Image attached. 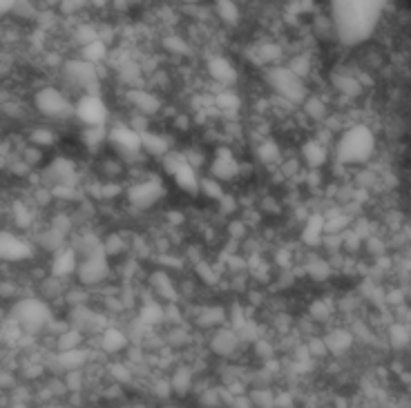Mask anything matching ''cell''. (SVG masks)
Returning a JSON list of instances; mask_svg holds the SVG:
<instances>
[{"label":"cell","mask_w":411,"mask_h":408,"mask_svg":"<svg viewBox=\"0 0 411 408\" xmlns=\"http://www.w3.org/2000/svg\"><path fill=\"white\" fill-rule=\"evenodd\" d=\"M206 69H208V76L224 87H231L233 83L237 80V69H235L233 61L231 58L222 56V54L210 56L208 63H206Z\"/></svg>","instance_id":"5bb4252c"},{"label":"cell","mask_w":411,"mask_h":408,"mask_svg":"<svg viewBox=\"0 0 411 408\" xmlns=\"http://www.w3.org/2000/svg\"><path fill=\"white\" fill-rule=\"evenodd\" d=\"M107 274H110V259L105 257V252L79 259L76 279L81 286H99L107 279Z\"/></svg>","instance_id":"30bf717a"},{"label":"cell","mask_w":411,"mask_h":408,"mask_svg":"<svg viewBox=\"0 0 411 408\" xmlns=\"http://www.w3.org/2000/svg\"><path fill=\"white\" fill-rule=\"evenodd\" d=\"M286 67L291 69L297 78L306 80L309 74L313 71V61H311V56H309V54H295V56H291V61L286 63Z\"/></svg>","instance_id":"74e56055"},{"label":"cell","mask_w":411,"mask_h":408,"mask_svg":"<svg viewBox=\"0 0 411 408\" xmlns=\"http://www.w3.org/2000/svg\"><path fill=\"white\" fill-rule=\"evenodd\" d=\"M43 174V188H56V185H76L79 174H76V165L65 157L54 159L50 165L41 172Z\"/></svg>","instance_id":"8fae6325"},{"label":"cell","mask_w":411,"mask_h":408,"mask_svg":"<svg viewBox=\"0 0 411 408\" xmlns=\"http://www.w3.org/2000/svg\"><path fill=\"white\" fill-rule=\"evenodd\" d=\"M126 195H128V201L137 210H148L166 197V185L161 183V178L148 176V178H141V181L132 183L126 190Z\"/></svg>","instance_id":"ba28073f"},{"label":"cell","mask_w":411,"mask_h":408,"mask_svg":"<svg viewBox=\"0 0 411 408\" xmlns=\"http://www.w3.org/2000/svg\"><path fill=\"white\" fill-rule=\"evenodd\" d=\"M121 192H123V188H121V183L119 181H105V183H101V190H99V199H103V201H112V199H116Z\"/></svg>","instance_id":"7dc6e473"},{"label":"cell","mask_w":411,"mask_h":408,"mask_svg":"<svg viewBox=\"0 0 411 408\" xmlns=\"http://www.w3.org/2000/svg\"><path fill=\"white\" fill-rule=\"evenodd\" d=\"M215 14L226 25H237L241 18V9L233 0H220V3H215Z\"/></svg>","instance_id":"1f68e13d"},{"label":"cell","mask_w":411,"mask_h":408,"mask_svg":"<svg viewBox=\"0 0 411 408\" xmlns=\"http://www.w3.org/2000/svg\"><path fill=\"white\" fill-rule=\"evenodd\" d=\"M166 50L173 52V54H181V56H184V54L190 52V45L184 38H181V36H168V38H166Z\"/></svg>","instance_id":"bcb514c9"},{"label":"cell","mask_w":411,"mask_h":408,"mask_svg":"<svg viewBox=\"0 0 411 408\" xmlns=\"http://www.w3.org/2000/svg\"><path fill=\"white\" fill-rule=\"evenodd\" d=\"M331 87L335 90L337 96H342V99H360L362 92H365V87L360 85V80L356 78L353 71L349 69H337L331 74Z\"/></svg>","instance_id":"9a60e30c"},{"label":"cell","mask_w":411,"mask_h":408,"mask_svg":"<svg viewBox=\"0 0 411 408\" xmlns=\"http://www.w3.org/2000/svg\"><path fill=\"white\" fill-rule=\"evenodd\" d=\"M29 141H32V146L45 150V148H50L56 143V134H54L52 127H34L29 132Z\"/></svg>","instance_id":"ab89813d"},{"label":"cell","mask_w":411,"mask_h":408,"mask_svg":"<svg viewBox=\"0 0 411 408\" xmlns=\"http://www.w3.org/2000/svg\"><path fill=\"white\" fill-rule=\"evenodd\" d=\"M139 321L148 328L154 326V323H161L163 321V306L156 302H146L139 313Z\"/></svg>","instance_id":"8d00e7d4"},{"label":"cell","mask_w":411,"mask_h":408,"mask_svg":"<svg viewBox=\"0 0 411 408\" xmlns=\"http://www.w3.org/2000/svg\"><path fill=\"white\" fill-rule=\"evenodd\" d=\"M128 346V337L123 330H119L114 326H107L101 332V348L105 353H121Z\"/></svg>","instance_id":"4316f807"},{"label":"cell","mask_w":411,"mask_h":408,"mask_svg":"<svg viewBox=\"0 0 411 408\" xmlns=\"http://www.w3.org/2000/svg\"><path fill=\"white\" fill-rule=\"evenodd\" d=\"M376 154V134L365 123H353L340 132L335 143V161L349 165H362Z\"/></svg>","instance_id":"7a4b0ae2"},{"label":"cell","mask_w":411,"mask_h":408,"mask_svg":"<svg viewBox=\"0 0 411 408\" xmlns=\"http://www.w3.org/2000/svg\"><path fill=\"white\" fill-rule=\"evenodd\" d=\"M190 384H192V373H190V368L188 366H179L173 377H170V386L173 391L177 393H186L190 388Z\"/></svg>","instance_id":"b9f144b4"},{"label":"cell","mask_w":411,"mask_h":408,"mask_svg":"<svg viewBox=\"0 0 411 408\" xmlns=\"http://www.w3.org/2000/svg\"><path fill=\"white\" fill-rule=\"evenodd\" d=\"M32 257V244L14 232H0V261H22Z\"/></svg>","instance_id":"4fadbf2b"},{"label":"cell","mask_w":411,"mask_h":408,"mask_svg":"<svg viewBox=\"0 0 411 408\" xmlns=\"http://www.w3.org/2000/svg\"><path fill=\"white\" fill-rule=\"evenodd\" d=\"M9 408H27L25 404H14V406H9Z\"/></svg>","instance_id":"11a10c76"},{"label":"cell","mask_w":411,"mask_h":408,"mask_svg":"<svg viewBox=\"0 0 411 408\" xmlns=\"http://www.w3.org/2000/svg\"><path fill=\"white\" fill-rule=\"evenodd\" d=\"M34 105L47 118H69L74 116V103L56 87H43L36 92Z\"/></svg>","instance_id":"52a82bcc"},{"label":"cell","mask_w":411,"mask_h":408,"mask_svg":"<svg viewBox=\"0 0 411 408\" xmlns=\"http://www.w3.org/2000/svg\"><path fill=\"white\" fill-rule=\"evenodd\" d=\"M141 148H143V154L163 159L173 152V139L168 134H163V132L148 129L146 134H141Z\"/></svg>","instance_id":"d6986e66"},{"label":"cell","mask_w":411,"mask_h":408,"mask_svg":"<svg viewBox=\"0 0 411 408\" xmlns=\"http://www.w3.org/2000/svg\"><path fill=\"white\" fill-rule=\"evenodd\" d=\"M255 351H257V355H262V357H271L273 353H275V348L266 342V339H257L255 342Z\"/></svg>","instance_id":"816d5d0a"},{"label":"cell","mask_w":411,"mask_h":408,"mask_svg":"<svg viewBox=\"0 0 411 408\" xmlns=\"http://www.w3.org/2000/svg\"><path fill=\"white\" fill-rule=\"evenodd\" d=\"M309 317L318 323H326L333 317V304L326 302V299H316L309 308Z\"/></svg>","instance_id":"f35d334b"},{"label":"cell","mask_w":411,"mask_h":408,"mask_svg":"<svg viewBox=\"0 0 411 408\" xmlns=\"http://www.w3.org/2000/svg\"><path fill=\"white\" fill-rule=\"evenodd\" d=\"M255 157H257V161L260 163H264V165H280L282 163V150H280V146H277L275 141H260L257 143V148H255Z\"/></svg>","instance_id":"f546056e"},{"label":"cell","mask_w":411,"mask_h":408,"mask_svg":"<svg viewBox=\"0 0 411 408\" xmlns=\"http://www.w3.org/2000/svg\"><path fill=\"white\" fill-rule=\"evenodd\" d=\"M76 268H79V255L72 246H65L52 257V277L56 279H65L69 274H76Z\"/></svg>","instance_id":"ffe728a7"},{"label":"cell","mask_w":411,"mask_h":408,"mask_svg":"<svg viewBox=\"0 0 411 408\" xmlns=\"http://www.w3.org/2000/svg\"><path fill=\"white\" fill-rule=\"evenodd\" d=\"M246 227H248V225H246L244 221H241V219H235V221L228 223V234H231V239H233L235 244H239L241 239L246 237Z\"/></svg>","instance_id":"681fc988"},{"label":"cell","mask_w":411,"mask_h":408,"mask_svg":"<svg viewBox=\"0 0 411 408\" xmlns=\"http://www.w3.org/2000/svg\"><path fill=\"white\" fill-rule=\"evenodd\" d=\"M63 76L69 87L81 90L83 94H99V65H92L88 61H65Z\"/></svg>","instance_id":"8992f818"},{"label":"cell","mask_w":411,"mask_h":408,"mask_svg":"<svg viewBox=\"0 0 411 408\" xmlns=\"http://www.w3.org/2000/svg\"><path fill=\"white\" fill-rule=\"evenodd\" d=\"M382 7L378 3H333L331 18L335 38L344 45H360L376 29Z\"/></svg>","instance_id":"6da1fadb"},{"label":"cell","mask_w":411,"mask_h":408,"mask_svg":"<svg viewBox=\"0 0 411 408\" xmlns=\"http://www.w3.org/2000/svg\"><path fill=\"white\" fill-rule=\"evenodd\" d=\"M14 11V3H9V0H0V18L11 14Z\"/></svg>","instance_id":"f5cc1de1"},{"label":"cell","mask_w":411,"mask_h":408,"mask_svg":"<svg viewBox=\"0 0 411 408\" xmlns=\"http://www.w3.org/2000/svg\"><path fill=\"white\" fill-rule=\"evenodd\" d=\"M411 339V332H409V326L407 323H391L389 326V344L393 348H405Z\"/></svg>","instance_id":"60d3db41"},{"label":"cell","mask_w":411,"mask_h":408,"mask_svg":"<svg viewBox=\"0 0 411 408\" xmlns=\"http://www.w3.org/2000/svg\"><path fill=\"white\" fill-rule=\"evenodd\" d=\"M326 348H329L331 355H344L353 344V330H349L344 326L340 328H329V332L324 335Z\"/></svg>","instance_id":"603a6c76"},{"label":"cell","mask_w":411,"mask_h":408,"mask_svg":"<svg viewBox=\"0 0 411 408\" xmlns=\"http://www.w3.org/2000/svg\"><path fill=\"white\" fill-rule=\"evenodd\" d=\"M241 346V339H239V335L237 330H233L231 326L228 328H217L213 332V337H210V351L215 355H220V357H231L237 353V348Z\"/></svg>","instance_id":"e0dca14e"},{"label":"cell","mask_w":411,"mask_h":408,"mask_svg":"<svg viewBox=\"0 0 411 408\" xmlns=\"http://www.w3.org/2000/svg\"><path fill=\"white\" fill-rule=\"evenodd\" d=\"M43 152L45 150H41V148H36V146H27L25 150H22V161H25L29 167H36V165H41V161H43Z\"/></svg>","instance_id":"c3c4849f"},{"label":"cell","mask_w":411,"mask_h":408,"mask_svg":"<svg viewBox=\"0 0 411 408\" xmlns=\"http://www.w3.org/2000/svg\"><path fill=\"white\" fill-rule=\"evenodd\" d=\"M128 101L132 103V107H135V112L148 116V118H152L154 114L161 112V99L156 94L143 90V87L128 90Z\"/></svg>","instance_id":"ac0fdd59"},{"label":"cell","mask_w":411,"mask_h":408,"mask_svg":"<svg viewBox=\"0 0 411 408\" xmlns=\"http://www.w3.org/2000/svg\"><path fill=\"white\" fill-rule=\"evenodd\" d=\"M83 141H86L90 148H99L101 143H107V125L86 127V129H83Z\"/></svg>","instance_id":"ee69618b"},{"label":"cell","mask_w":411,"mask_h":408,"mask_svg":"<svg viewBox=\"0 0 411 408\" xmlns=\"http://www.w3.org/2000/svg\"><path fill=\"white\" fill-rule=\"evenodd\" d=\"M304 272L313 281H326L333 274V266L326 257H313L304 263Z\"/></svg>","instance_id":"83f0119b"},{"label":"cell","mask_w":411,"mask_h":408,"mask_svg":"<svg viewBox=\"0 0 411 408\" xmlns=\"http://www.w3.org/2000/svg\"><path fill=\"white\" fill-rule=\"evenodd\" d=\"M228 319V310L224 306H206L197 310L195 323L199 328H222L224 321Z\"/></svg>","instance_id":"484cf974"},{"label":"cell","mask_w":411,"mask_h":408,"mask_svg":"<svg viewBox=\"0 0 411 408\" xmlns=\"http://www.w3.org/2000/svg\"><path fill=\"white\" fill-rule=\"evenodd\" d=\"M329 150L331 148L326 146V143L313 136L302 146V163L306 165V170H322V167L329 163V157H331Z\"/></svg>","instance_id":"2e32d148"},{"label":"cell","mask_w":411,"mask_h":408,"mask_svg":"<svg viewBox=\"0 0 411 408\" xmlns=\"http://www.w3.org/2000/svg\"><path fill=\"white\" fill-rule=\"evenodd\" d=\"M11 319L25 332H39L47 330L52 323V310L41 299H20V302L11 308Z\"/></svg>","instance_id":"277c9868"},{"label":"cell","mask_w":411,"mask_h":408,"mask_svg":"<svg viewBox=\"0 0 411 408\" xmlns=\"http://www.w3.org/2000/svg\"><path fill=\"white\" fill-rule=\"evenodd\" d=\"M107 54H110V50H107V43L105 41H94L90 45H83L81 47V61H88L92 65H101L107 61Z\"/></svg>","instance_id":"4dcf8cb0"},{"label":"cell","mask_w":411,"mask_h":408,"mask_svg":"<svg viewBox=\"0 0 411 408\" xmlns=\"http://www.w3.org/2000/svg\"><path fill=\"white\" fill-rule=\"evenodd\" d=\"M302 107V114H304L309 121L313 123H324L326 118H329V101L324 99L322 94H309L306 101L299 105Z\"/></svg>","instance_id":"7402d4cb"},{"label":"cell","mask_w":411,"mask_h":408,"mask_svg":"<svg viewBox=\"0 0 411 408\" xmlns=\"http://www.w3.org/2000/svg\"><path fill=\"white\" fill-rule=\"evenodd\" d=\"M239 174H241V163L237 161L235 152L226 146L217 148L210 161V176L224 183V181H233Z\"/></svg>","instance_id":"7c38bea8"},{"label":"cell","mask_w":411,"mask_h":408,"mask_svg":"<svg viewBox=\"0 0 411 408\" xmlns=\"http://www.w3.org/2000/svg\"><path fill=\"white\" fill-rule=\"evenodd\" d=\"M65 239H67V237H65V234H60V232H56L54 227H47L45 232L39 234V244H41L45 250H50V252H54V255H56L58 250H63V248L67 246Z\"/></svg>","instance_id":"d590c367"},{"label":"cell","mask_w":411,"mask_h":408,"mask_svg":"<svg viewBox=\"0 0 411 408\" xmlns=\"http://www.w3.org/2000/svg\"><path fill=\"white\" fill-rule=\"evenodd\" d=\"M213 105L224 114H235L239 110V105H241V99L231 87H224L213 96Z\"/></svg>","instance_id":"f1b7e54d"},{"label":"cell","mask_w":411,"mask_h":408,"mask_svg":"<svg viewBox=\"0 0 411 408\" xmlns=\"http://www.w3.org/2000/svg\"><path fill=\"white\" fill-rule=\"evenodd\" d=\"M197 272H199V277H201L206 283H210V286L220 283V279H222L220 270H215V268L210 266V263H206V261L197 263Z\"/></svg>","instance_id":"f6af8a7d"},{"label":"cell","mask_w":411,"mask_h":408,"mask_svg":"<svg viewBox=\"0 0 411 408\" xmlns=\"http://www.w3.org/2000/svg\"><path fill=\"white\" fill-rule=\"evenodd\" d=\"M107 143H110L114 154L123 163H132V161H137L139 157H143L141 134L132 129L128 123H119V125L107 129Z\"/></svg>","instance_id":"5b68a950"},{"label":"cell","mask_w":411,"mask_h":408,"mask_svg":"<svg viewBox=\"0 0 411 408\" xmlns=\"http://www.w3.org/2000/svg\"><path fill=\"white\" fill-rule=\"evenodd\" d=\"M199 195H203L206 199H210V201H217L220 203L222 197L226 195V188L222 181H217V178L213 176H203L201 178V183H199Z\"/></svg>","instance_id":"e575fe53"},{"label":"cell","mask_w":411,"mask_h":408,"mask_svg":"<svg viewBox=\"0 0 411 408\" xmlns=\"http://www.w3.org/2000/svg\"><path fill=\"white\" fill-rule=\"evenodd\" d=\"M83 344V332L79 328H67L65 332H60L56 337V348L58 353H67V351H76Z\"/></svg>","instance_id":"d6a6232c"},{"label":"cell","mask_w":411,"mask_h":408,"mask_svg":"<svg viewBox=\"0 0 411 408\" xmlns=\"http://www.w3.org/2000/svg\"><path fill=\"white\" fill-rule=\"evenodd\" d=\"M186 159V157H184ZM175 176V183L188 192V195H199V183H201V176L197 174V170L192 167L188 161H184L179 167H177V172L173 174Z\"/></svg>","instance_id":"d4e9b609"},{"label":"cell","mask_w":411,"mask_h":408,"mask_svg":"<svg viewBox=\"0 0 411 408\" xmlns=\"http://www.w3.org/2000/svg\"><path fill=\"white\" fill-rule=\"evenodd\" d=\"M237 208H239V206H237V199L226 192V195L222 197V201H220V210H222L224 214H233V212H237Z\"/></svg>","instance_id":"f907efd6"},{"label":"cell","mask_w":411,"mask_h":408,"mask_svg":"<svg viewBox=\"0 0 411 408\" xmlns=\"http://www.w3.org/2000/svg\"><path fill=\"white\" fill-rule=\"evenodd\" d=\"M403 234H405V239H407V241H411V221H407V223H405V227H403Z\"/></svg>","instance_id":"db71d44e"},{"label":"cell","mask_w":411,"mask_h":408,"mask_svg":"<svg viewBox=\"0 0 411 408\" xmlns=\"http://www.w3.org/2000/svg\"><path fill=\"white\" fill-rule=\"evenodd\" d=\"M150 286H152V290H154L156 295H159L161 299H166V302H170V304H177L179 290H177L175 281L170 279V274H168L166 270H156V272H152Z\"/></svg>","instance_id":"cb8c5ba5"},{"label":"cell","mask_w":411,"mask_h":408,"mask_svg":"<svg viewBox=\"0 0 411 408\" xmlns=\"http://www.w3.org/2000/svg\"><path fill=\"white\" fill-rule=\"evenodd\" d=\"M302 244L309 246V248H318L322 246V239H324V214L320 210L311 212L309 219L302 223Z\"/></svg>","instance_id":"44dd1931"},{"label":"cell","mask_w":411,"mask_h":408,"mask_svg":"<svg viewBox=\"0 0 411 408\" xmlns=\"http://www.w3.org/2000/svg\"><path fill=\"white\" fill-rule=\"evenodd\" d=\"M126 250V239L121 237V234H107L103 239V252H105V257L110 259V257H119L121 252Z\"/></svg>","instance_id":"7bdbcfd3"},{"label":"cell","mask_w":411,"mask_h":408,"mask_svg":"<svg viewBox=\"0 0 411 408\" xmlns=\"http://www.w3.org/2000/svg\"><path fill=\"white\" fill-rule=\"evenodd\" d=\"M74 116L86 127H101V125H107L110 110H107L101 94H83L74 103Z\"/></svg>","instance_id":"9c48e42d"},{"label":"cell","mask_w":411,"mask_h":408,"mask_svg":"<svg viewBox=\"0 0 411 408\" xmlns=\"http://www.w3.org/2000/svg\"><path fill=\"white\" fill-rule=\"evenodd\" d=\"M266 85L273 90L277 99L291 103L293 107L304 103L306 96L311 94L306 87V80L297 78L286 65H277V67L266 69Z\"/></svg>","instance_id":"3957f363"},{"label":"cell","mask_w":411,"mask_h":408,"mask_svg":"<svg viewBox=\"0 0 411 408\" xmlns=\"http://www.w3.org/2000/svg\"><path fill=\"white\" fill-rule=\"evenodd\" d=\"M311 31L320 41H326V38H331V36H335V25H333L331 14H318V16H313Z\"/></svg>","instance_id":"836d02e7"}]
</instances>
